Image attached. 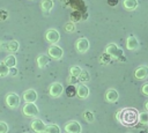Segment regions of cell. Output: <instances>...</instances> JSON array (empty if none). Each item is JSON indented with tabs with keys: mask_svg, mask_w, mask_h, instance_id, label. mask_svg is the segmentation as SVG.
I'll use <instances>...</instances> for the list:
<instances>
[{
	"mask_svg": "<svg viewBox=\"0 0 148 133\" xmlns=\"http://www.w3.org/2000/svg\"><path fill=\"white\" fill-rule=\"evenodd\" d=\"M139 112L133 108H126L121 109L116 113V118L119 123H121L125 126H132L138 121Z\"/></svg>",
	"mask_w": 148,
	"mask_h": 133,
	"instance_id": "obj_1",
	"label": "cell"
},
{
	"mask_svg": "<svg viewBox=\"0 0 148 133\" xmlns=\"http://www.w3.org/2000/svg\"><path fill=\"white\" fill-rule=\"evenodd\" d=\"M5 102L9 109H17L21 104V97L15 93H9L6 95Z\"/></svg>",
	"mask_w": 148,
	"mask_h": 133,
	"instance_id": "obj_2",
	"label": "cell"
},
{
	"mask_svg": "<svg viewBox=\"0 0 148 133\" xmlns=\"http://www.w3.org/2000/svg\"><path fill=\"white\" fill-rule=\"evenodd\" d=\"M22 113L25 117H31L35 118L39 114V110L35 103H25L22 108Z\"/></svg>",
	"mask_w": 148,
	"mask_h": 133,
	"instance_id": "obj_3",
	"label": "cell"
},
{
	"mask_svg": "<svg viewBox=\"0 0 148 133\" xmlns=\"http://www.w3.org/2000/svg\"><path fill=\"white\" fill-rule=\"evenodd\" d=\"M105 53L111 58H116V59H119L123 57V50L114 43H110L105 47Z\"/></svg>",
	"mask_w": 148,
	"mask_h": 133,
	"instance_id": "obj_4",
	"label": "cell"
},
{
	"mask_svg": "<svg viewBox=\"0 0 148 133\" xmlns=\"http://www.w3.org/2000/svg\"><path fill=\"white\" fill-rule=\"evenodd\" d=\"M47 56L50 58L54 59V60H60L62 58V56H64V51H62V49L59 45L51 44L49 46V49H47Z\"/></svg>",
	"mask_w": 148,
	"mask_h": 133,
	"instance_id": "obj_5",
	"label": "cell"
},
{
	"mask_svg": "<svg viewBox=\"0 0 148 133\" xmlns=\"http://www.w3.org/2000/svg\"><path fill=\"white\" fill-rule=\"evenodd\" d=\"M62 93H64V87H62V84L60 82H53V83L50 84L49 94H50L51 97L58 98V97H60L62 95Z\"/></svg>",
	"mask_w": 148,
	"mask_h": 133,
	"instance_id": "obj_6",
	"label": "cell"
},
{
	"mask_svg": "<svg viewBox=\"0 0 148 133\" xmlns=\"http://www.w3.org/2000/svg\"><path fill=\"white\" fill-rule=\"evenodd\" d=\"M65 132L66 133H81L82 132V127L81 124L76 120H69L65 124Z\"/></svg>",
	"mask_w": 148,
	"mask_h": 133,
	"instance_id": "obj_7",
	"label": "cell"
},
{
	"mask_svg": "<svg viewBox=\"0 0 148 133\" xmlns=\"http://www.w3.org/2000/svg\"><path fill=\"white\" fill-rule=\"evenodd\" d=\"M45 39L50 44H57L60 40V34L56 29H49L45 32Z\"/></svg>",
	"mask_w": 148,
	"mask_h": 133,
	"instance_id": "obj_8",
	"label": "cell"
},
{
	"mask_svg": "<svg viewBox=\"0 0 148 133\" xmlns=\"http://www.w3.org/2000/svg\"><path fill=\"white\" fill-rule=\"evenodd\" d=\"M89 40L86 37H80L75 42V49L79 53H86L89 50Z\"/></svg>",
	"mask_w": 148,
	"mask_h": 133,
	"instance_id": "obj_9",
	"label": "cell"
},
{
	"mask_svg": "<svg viewBox=\"0 0 148 133\" xmlns=\"http://www.w3.org/2000/svg\"><path fill=\"white\" fill-rule=\"evenodd\" d=\"M30 127H31V130H32L35 133H44L46 125H45V123H44L42 119L35 118V119L30 123Z\"/></svg>",
	"mask_w": 148,
	"mask_h": 133,
	"instance_id": "obj_10",
	"label": "cell"
},
{
	"mask_svg": "<svg viewBox=\"0 0 148 133\" xmlns=\"http://www.w3.org/2000/svg\"><path fill=\"white\" fill-rule=\"evenodd\" d=\"M23 99L25 103H35L38 98V95H37V91L35 89H27L24 93H23Z\"/></svg>",
	"mask_w": 148,
	"mask_h": 133,
	"instance_id": "obj_11",
	"label": "cell"
},
{
	"mask_svg": "<svg viewBox=\"0 0 148 133\" xmlns=\"http://www.w3.org/2000/svg\"><path fill=\"white\" fill-rule=\"evenodd\" d=\"M134 77L138 80H146L148 77V66H146V65L139 66L134 71Z\"/></svg>",
	"mask_w": 148,
	"mask_h": 133,
	"instance_id": "obj_12",
	"label": "cell"
},
{
	"mask_svg": "<svg viewBox=\"0 0 148 133\" xmlns=\"http://www.w3.org/2000/svg\"><path fill=\"white\" fill-rule=\"evenodd\" d=\"M139 40L138 38L134 36V35H130L127 38H126V49L130 50V51H134V50H138L139 49Z\"/></svg>",
	"mask_w": 148,
	"mask_h": 133,
	"instance_id": "obj_13",
	"label": "cell"
},
{
	"mask_svg": "<svg viewBox=\"0 0 148 133\" xmlns=\"http://www.w3.org/2000/svg\"><path fill=\"white\" fill-rule=\"evenodd\" d=\"M1 47L7 51V52H10V53H15L18 51V47H20V44L17 40H10L8 43H5V44H1Z\"/></svg>",
	"mask_w": 148,
	"mask_h": 133,
	"instance_id": "obj_14",
	"label": "cell"
},
{
	"mask_svg": "<svg viewBox=\"0 0 148 133\" xmlns=\"http://www.w3.org/2000/svg\"><path fill=\"white\" fill-rule=\"evenodd\" d=\"M118 98H119V93L114 88H110V89L106 90V93H105V99H106V102H109V103H116L118 101Z\"/></svg>",
	"mask_w": 148,
	"mask_h": 133,
	"instance_id": "obj_15",
	"label": "cell"
},
{
	"mask_svg": "<svg viewBox=\"0 0 148 133\" xmlns=\"http://www.w3.org/2000/svg\"><path fill=\"white\" fill-rule=\"evenodd\" d=\"M76 96L80 98V99H86L88 96H89V88L84 84V83H81L76 87Z\"/></svg>",
	"mask_w": 148,
	"mask_h": 133,
	"instance_id": "obj_16",
	"label": "cell"
},
{
	"mask_svg": "<svg viewBox=\"0 0 148 133\" xmlns=\"http://www.w3.org/2000/svg\"><path fill=\"white\" fill-rule=\"evenodd\" d=\"M36 62H37V66H38L39 68H44V67H46V66L49 65V62H50V57L46 56V54H39V56L37 57V59H36Z\"/></svg>",
	"mask_w": 148,
	"mask_h": 133,
	"instance_id": "obj_17",
	"label": "cell"
},
{
	"mask_svg": "<svg viewBox=\"0 0 148 133\" xmlns=\"http://www.w3.org/2000/svg\"><path fill=\"white\" fill-rule=\"evenodd\" d=\"M138 0H123V7L126 10H134L138 8Z\"/></svg>",
	"mask_w": 148,
	"mask_h": 133,
	"instance_id": "obj_18",
	"label": "cell"
},
{
	"mask_svg": "<svg viewBox=\"0 0 148 133\" xmlns=\"http://www.w3.org/2000/svg\"><path fill=\"white\" fill-rule=\"evenodd\" d=\"M40 7L45 14H49L51 12V9L53 8V1L52 0H42Z\"/></svg>",
	"mask_w": 148,
	"mask_h": 133,
	"instance_id": "obj_19",
	"label": "cell"
},
{
	"mask_svg": "<svg viewBox=\"0 0 148 133\" xmlns=\"http://www.w3.org/2000/svg\"><path fill=\"white\" fill-rule=\"evenodd\" d=\"M3 62L10 68V67H15L16 66V64H17V61H16V57L14 56V54H8L5 59H3Z\"/></svg>",
	"mask_w": 148,
	"mask_h": 133,
	"instance_id": "obj_20",
	"label": "cell"
},
{
	"mask_svg": "<svg viewBox=\"0 0 148 133\" xmlns=\"http://www.w3.org/2000/svg\"><path fill=\"white\" fill-rule=\"evenodd\" d=\"M61 130L57 124H50L45 127V132L44 133H60Z\"/></svg>",
	"mask_w": 148,
	"mask_h": 133,
	"instance_id": "obj_21",
	"label": "cell"
},
{
	"mask_svg": "<svg viewBox=\"0 0 148 133\" xmlns=\"http://www.w3.org/2000/svg\"><path fill=\"white\" fill-rule=\"evenodd\" d=\"M138 121H139L140 124H142V125H148V111L139 112Z\"/></svg>",
	"mask_w": 148,
	"mask_h": 133,
	"instance_id": "obj_22",
	"label": "cell"
},
{
	"mask_svg": "<svg viewBox=\"0 0 148 133\" xmlns=\"http://www.w3.org/2000/svg\"><path fill=\"white\" fill-rule=\"evenodd\" d=\"M81 72H82V69H81L80 66H72L71 69H69V75L72 77H74V79H76V77H79Z\"/></svg>",
	"mask_w": 148,
	"mask_h": 133,
	"instance_id": "obj_23",
	"label": "cell"
},
{
	"mask_svg": "<svg viewBox=\"0 0 148 133\" xmlns=\"http://www.w3.org/2000/svg\"><path fill=\"white\" fill-rule=\"evenodd\" d=\"M9 74V67L2 61H0V77H5Z\"/></svg>",
	"mask_w": 148,
	"mask_h": 133,
	"instance_id": "obj_24",
	"label": "cell"
},
{
	"mask_svg": "<svg viewBox=\"0 0 148 133\" xmlns=\"http://www.w3.org/2000/svg\"><path fill=\"white\" fill-rule=\"evenodd\" d=\"M64 29H65L66 32H68V34H73V32L76 30V27H75V23H74V22H67V23L65 24Z\"/></svg>",
	"mask_w": 148,
	"mask_h": 133,
	"instance_id": "obj_25",
	"label": "cell"
},
{
	"mask_svg": "<svg viewBox=\"0 0 148 133\" xmlns=\"http://www.w3.org/2000/svg\"><path fill=\"white\" fill-rule=\"evenodd\" d=\"M77 79H79V81H81L82 83H86V82H88V81L90 80V75H89V73H88L87 71H82Z\"/></svg>",
	"mask_w": 148,
	"mask_h": 133,
	"instance_id": "obj_26",
	"label": "cell"
},
{
	"mask_svg": "<svg viewBox=\"0 0 148 133\" xmlns=\"http://www.w3.org/2000/svg\"><path fill=\"white\" fill-rule=\"evenodd\" d=\"M83 117H84L86 120L89 121V123L94 121V114H92V112H90V111H86V112L83 113Z\"/></svg>",
	"mask_w": 148,
	"mask_h": 133,
	"instance_id": "obj_27",
	"label": "cell"
},
{
	"mask_svg": "<svg viewBox=\"0 0 148 133\" xmlns=\"http://www.w3.org/2000/svg\"><path fill=\"white\" fill-rule=\"evenodd\" d=\"M8 132V125L5 121H0V133H7Z\"/></svg>",
	"mask_w": 148,
	"mask_h": 133,
	"instance_id": "obj_28",
	"label": "cell"
},
{
	"mask_svg": "<svg viewBox=\"0 0 148 133\" xmlns=\"http://www.w3.org/2000/svg\"><path fill=\"white\" fill-rule=\"evenodd\" d=\"M141 91H142V94H143V95L148 96V82H147V83H145V84L141 87Z\"/></svg>",
	"mask_w": 148,
	"mask_h": 133,
	"instance_id": "obj_29",
	"label": "cell"
},
{
	"mask_svg": "<svg viewBox=\"0 0 148 133\" xmlns=\"http://www.w3.org/2000/svg\"><path fill=\"white\" fill-rule=\"evenodd\" d=\"M9 74L13 75V76H15V75L17 74V69H16L15 67H10V68H9Z\"/></svg>",
	"mask_w": 148,
	"mask_h": 133,
	"instance_id": "obj_30",
	"label": "cell"
},
{
	"mask_svg": "<svg viewBox=\"0 0 148 133\" xmlns=\"http://www.w3.org/2000/svg\"><path fill=\"white\" fill-rule=\"evenodd\" d=\"M118 2H119V0H108V3H109L110 6H112V7L117 6V5H118Z\"/></svg>",
	"mask_w": 148,
	"mask_h": 133,
	"instance_id": "obj_31",
	"label": "cell"
},
{
	"mask_svg": "<svg viewBox=\"0 0 148 133\" xmlns=\"http://www.w3.org/2000/svg\"><path fill=\"white\" fill-rule=\"evenodd\" d=\"M145 108H146V110H147V111H148V101H147V102H146V104H145Z\"/></svg>",
	"mask_w": 148,
	"mask_h": 133,
	"instance_id": "obj_32",
	"label": "cell"
},
{
	"mask_svg": "<svg viewBox=\"0 0 148 133\" xmlns=\"http://www.w3.org/2000/svg\"><path fill=\"white\" fill-rule=\"evenodd\" d=\"M0 47H1V44H0Z\"/></svg>",
	"mask_w": 148,
	"mask_h": 133,
	"instance_id": "obj_33",
	"label": "cell"
}]
</instances>
